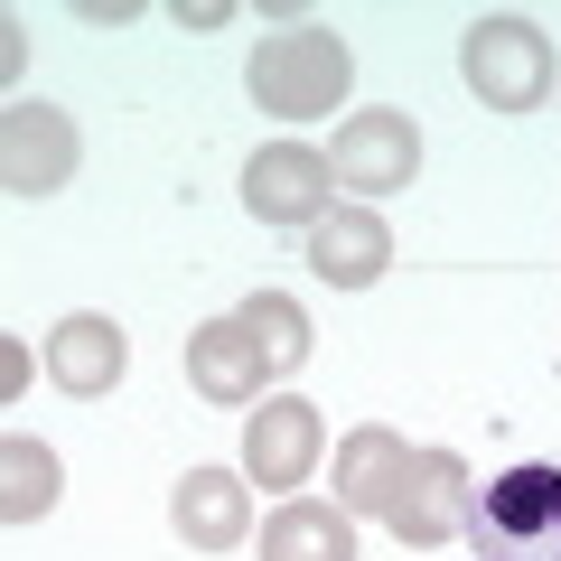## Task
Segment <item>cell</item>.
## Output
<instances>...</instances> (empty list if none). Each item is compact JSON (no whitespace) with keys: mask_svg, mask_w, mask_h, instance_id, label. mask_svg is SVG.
I'll list each match as a JSON object with an SVG mask.
<instances>
[{"mask_svg":"<svg viewBox=\"0 0 561 561\" xmlns=\"http://www.w3.org/2000/svg\"><path fill=\"white\" fill-rule=\"evenodd\" d=\"M346 84H356V47L337 28H319V20H290L280 38H253V57H243V94L262 113H280V122L337 113Z\"/></svg>","mask_w":561,"mask_h":561,"instance_id":"6da1fadb","label":"cell"},{"mask_svg":"<svg viewBox=\"0 0 561 561\" xmlns=\"http://www.w3.org/2000/svg\"><path fill=\"white\" fill-rule=\"evenodd\" d=\"M478 561H561V459H515L468 496Z\"/></svg>","mask_w":561,"mask_h":561,"instance_id":"7a4b0ae2","label":"cell"},{"mask_svg":"<svg viewBox=\"0 0 561 561\" xmlns=\"http://www.w3.org/2000/svg\"><path fill=\"white\" fill-rule=\"evenodd\" d=\"M459 76H468V94H478L486 113H534V103L561 84V66H552V38H542L534 20L486 10V20H468V38H459Z\"/></svg>","mask_w":561,"mask_h":561,"instance_id":"3957f363","label":"cell"},{"mask_svg":"<svg viewBox=\"0 0 561 561\" xmlns=\"http://www.w3.org/2000/svg\"><path fill=\"white\" fill-rule=\"evenodd\" d=\"M243 206H253L262 225H319L328 206H337V169H328V150H309V140H272V150H253L243 160Z\"/></svg>","mask_w":561,"mask_h":561,"instance_id":"277c9868","label":"cell"},{"mask_svg":"<svg viewBox=\"0 0 561 561\" xmlns=\"http://www.w3.org/2000/svg\"><path fill=\"white\" fill-rule=\"evenodd\" d=\"M76 160H84V140H76V122L57 113V103H10L0 113V187L10 197H57L66 179H76Z\"/></svg>","mask_w":561,"mask_h":561,"instance_id":"5b68a950","label":"cell"},{"mask_svg":"<svg viewBox=\"0 0 561 561\" xmlns=\"http://www.w3.org/2000/svg\"><path fill=\"white\" fill-rule=\"evenodd\" d=\"M319 459H328L319 402L272 393L253 421H243V478H253V486H309V468H319Z\"/></svg>","mask_w":561,"mask_h":561,"instance_id":"8992f818","label":"cell"},{"mask_svg":"<svg viewBox=\"0 0 561 561\" xmlns=\"http://www.w3.org/2000/svg\"><path fill=\"white\" fill-rule=\"evenodd\" d=\"M468 459L459 449H412V478H402V496L383 505V524H393L412 552H431V542H449V534H468Z\"/></svg>","mask_w":561,"mask_h":561,"instance_id":"52a82bcc","label":"cell"},{"mask_svg":"<svg viewBox=\"0 0 561 561\" xmlns=\"http://www.w3.org/2000/svg\"><path fill=\"white\" fill-rule=\"evenodd\" d=\"M328 169H337V187H365V197H393V187L421 179V122L412 113H356L337 131V150H328Z\"/></svg>","mask_w":561,"mask_h":561,"instance_id":"ba28073f","label":"cell"},{"mask_svg":"<svg viewBox=\"0 0 561 561\" xmlns=\"http://www.w3.org/2000/svg\"><path fill=\"white\" fill-rule=\"evenodd\" d=\"M169 524H179L187 552H234L253 534V478L243 468H187L179 496H169Z\"/></svg>","mask_w":561,"mask_h":561,"instance_id":"9c48e42d","label":"cell"},{"mask_svg":"<svg viewBox=\"0 0 561 561\" xmlns=\"http://www.w3.org/2000/svg\"><path fill=\"white\" fill-rule=\"evenodd\" d=\"M122 365H131V337H122V319H103V309H76V319L47 328V383H57V393L94 402V393L122 383Z\"/></svg>","mask_w":561,"mask_h":561,"instance_id":"30bf717a","label":"cell"},{"mask_svg":"<svg viewBox=\"0 0 561 561\" xmlns=\"http://www.w3.org/2000/svg\"><path fill=\"white\" fill-rule=\"evenodd\" d=\"M383 262H393V234H383L375 206H328L309 225V272L328 290H365V280H383Z\"/></svg>","mask_w":561,"mask_h":561,"instance_id":"8fae6325","label":"cell"},{"mask_svg":"<svg viewBox=\"0 0 561 561\" xmlns=\"http://www.w3.org/2000/svg\"><path fill=\"white\" fill-rule=\"evenodd\" d=\"M402 478H412V440H402V431L365 421V431L337 440V505L346 515H383V505L402 496Z\"/></svg>","mask_w":561,"mask_h":561,"instance_id":"7c38bea8","label":"cell"},{"mask_svg":"<svg viewBox=\"0 0 561 561\" xmlns=\"http://www.w3.org/2000/svg\"><path fill=\"white\" fill-rule=\"evenodd\" d=\"M262 375H272V365H262V346L243 337V319L187 328V383H197L206 402H225V412H234V402H262Z\"/></svg>","mask_w":561,"mask_h":561,"instance_id":"4fadbf2b","label":"cell"},{"mask_svg":"<svg viewBox=\"0 0 561 561\" xmlns=\"http://www.w3.org/2000/svg\"><path fill=\"white\" fill-rule=\"evenodd\" d=\"M262 561H356V515L337 496H290L262 524Z\"/></svg>","mask_w":561,"mask_h":561,"instance_id":"5bb4252c","label":"cell"},{"mask_svg":"<svg viewBox=\"0 0 561 561\" xmlns=\"http://www.w3.org/2000/svg\"><path fill=\"white\" fill-rule=\"evenodd\" d=\"M57 486H66V468H57L47 440H28V431L0 440V515H10V524H38L47 505H57Z\"/></svg>","mask_w":561,"mask_h":561,"instance_id":"9a60e30c","label":"cell"},{"mask_svg":"<svg viewBox=\"0 0 561 561\" xmlns=\"http://www.w3.org/2000/svg\"><path fill=\"white\" fill-rule=\"evenodd\" d=\"M234 319H243V337L262 346V365H272V375H300V365H309V309L290 300V290H253Z\"/></svg>","mask_w":561,"mask_h":561,"instance_id":"2e32d148","label":"cell"},{"mask_svg":"<svg viewBox=\"0 0 561 561\" xmlns=\"http://www.w3.org/2000/svg\"><path fill=\"white\" fill-rule=\"evenodd\" d=\"M20 57H28V20H20V10H10V20H0V66L20 76Z\"/></svg>","mask_w":561,"mask_h":561,"instance_id":"e0dca14e","label":"cell"},{"mask_svg":"<svg viewBox=\"0 0 561 561\" xmlns=\"http://www.w3.org/2000/svg\"><path fill=\"white\" fill-rule=\"evenodd\" d=\"M179 20H187V28H225L234 10H225V0H179Z\"/></svg>","mask_w":561,"mask_h":561,"instance_id":"ac0fdd59","label":"cell"}]
</instances>
